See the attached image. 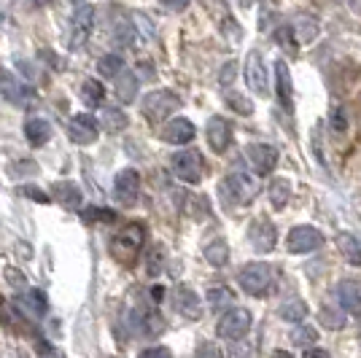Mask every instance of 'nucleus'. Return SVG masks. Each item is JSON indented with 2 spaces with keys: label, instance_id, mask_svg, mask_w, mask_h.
Returning a JSON list of instances; mask_svg holds the SVG:
<instances>
[{
  "label": "nucleus",
  "instance_id": "nucleus-7",
  "mask_svg": "<svg viewBox=\"0 0 361 358\" xmlns=\"http://www.w3.org/2000/svg\"><path fill=\"white\" fill-rule=\"evenodd\" d=\"M286 245L291 254H313L324 245V235L318 232L316 226H294L288 232Z\"/></svg>",
  "mask_w": 361,
  "mask_h": 358
},
{
  "label": "nucleus",
  "instance_id": "nucleus-8",
  "mask_svg": "<svg viewBox=\"0 0 361 358\" xmlns=\"http://www.w3.org/2000/svg\"><path fill=\"white\" fill-rule=\"evenodd\" d=\"M92 19H94V8L90 3H81L75 8L73 19H71V51H78L81 46L87 44L92 32Z\"/></svg>",
  "mask_w": 361,
  "mask_h": 358
},
{
  "label": "nucleus",
  "instance_id": "nucleus-11",
  "mask_svg": "<svg viewBox=\"0 0 361 358\" xmlns=\"http://www.w3.org/2000/svg\"><path fill=\"white\" fill-rule=\"evenodd\" d=\"M68 135H71V140L78 143V146H90V143L97 140V135H100V124L90 113H78L68 124Z\"/></svg>",
  "mask_w": 361,
  "mask_h": 358
},
{
  "label": "nucleus",
  "instance_id": "nucleus-46",
  "mask_svg": "<svg viewBox=\"0 0 361 358\" xmlns=\"http://www.w3.org/2000/svg\"><path fill=\"white\" fill-rule=\"evenodd\" d=\"M321 318H324V323H326V326H331V328L343 326V315H331L329 310H324V313H321Z\"/></svg>",
  "mask_w": 361,
  "mask_h": 358
},
{
  "label": "nucleus",
  "instance_id": "nucleus-49",
  "mask_svg": "<svg viewBox=\"0 0 361 358\" xmlns=\"http://www.w3.org/2000/svg\"><path fill=\"white\" fill-rule=\"evenodd\" d=\"M302 358H331V356L326 353V350H321V347H310Z\"/></svg>",
  "mask_w": 361,
  "mask_h": 358
},
{
  "label": "nucleus",
  "instance_id": "nucleus-38",
  "mask_svg": "<svg viewBox=\"0 0 361 358\" xmlns=\"http://www.w3.org/2000/svg\"><path fill=\"white\" fill-rule=\"evenodd\" d=\"M329 127L334 130L337 135H343L348 130V113H345V108H331V113H329Z\"/></svg>",
  "mask_w": 361,
  "mask_h": 358
},
{
  "label": "nucleus",
  "instance_id": "nucleus-2",
  "mask_svg": "<svg viewBox=\"0 0 361 358\" xmlns=\"http://www.w3.org/2000/svg\"><path fill=\"white\" fill-rule=\"evenodd\" d=\"M272 285H275V275H272L270 264H262V261H251L245 264V269L240 272V288L251 297H264L270 294Z\"/></svg>",
  "mask_w": 361,
  "mask_h": 358
},
{
  "label": "nucleus",
  "instance_id": "nucleus-26",
  "mask_svg": "<svg viewBox=\"0 0 361 358\" xmlns=\"http://www.w3.org/2000/svg\"><path fill=\"white\" fill-rule=\"evenodd\" d=\"M16 307H27V313L32 315H46V297L41 288H30L22 299H16Z\"/></svg>",
  "mask_w": 361,
  "mask_h": 358
},
{
  "label": "nucleus",
  "instance_id": "nucleus-15",
  "mask_svg": "<svg viewBox=\"0 0 361 358\" xmlns=\"http://www.w3.org/2000/svg\"><path fill=\"white\" fill-rule=\"evenodd\" d=\"M173 307L183 318H189V321H200L202 318V302H200V297H197L189 285H178L173 291Z\"/></svg>",
  "mask_w": 361,
  "mask_h": 358
},
{
  "label": "nucleus",
  "instance_id": "nucleus-45",
  "mask_svg": "<svg viewBox=\"0 0 361 358\" xmlns=\"http://www.w3.org/2000/svg\"><path fill=\"white\" fill-rule=\"evenodd\" d=\"M159 3L165 6L167 11H176V14H178V11H186V8H189L192 0H159Z\"/></svg>",
  "mask_w": 361,
  "mask_h": 358
},
{
  "label": "nucleus",
  "instance_id": "nucleus-39",
  "mask_svg": "<svg viewBox=\"0 0 361 358\" xmlns=\"http://www.w3.org/2000/svg\"><path fill=\"white\" fill-rule=\"evenodd\" d=\"M195 358H224V356H221V347L216 342H202L195 350Z\"/></svg>",
  "mask_w": 361,
  "mask_h": 358
},
{
  "label": "nucleus",
  "instance_id": "nucleus-36",
  "mask_svg": "<svg viewBox=\"0 0 361 358\" xmlns=\"http://www.w3.org/2000/svg\"><path fill=\"white\" fill-rule=\"evenodd\" d=\"M226 105H229L232 111H238L240 116H251V113H254V105H251V100H245L243 94H226Z\"/></svg>",
  "mask_w": 361,
  "mask_h": 358
},
{
  "label": "nucleus",
  "instance_id": "nucleus-5",
  "mask_svg": "<svg viewBox=\"0 0 361 358\" xmlns=\"http://www.w3.org/2000/svg\"><path fill=\"white\" fill-rule=\"evenodd\" d=\"M170 167L176 173V178L183 180V183H200L202 180V173H205V159L197 149H186L173 154L170 159Z\"/></svg>",
  "mask_w": 361,
  "mask_h": 358
},
{
  "label": "nucleus",
  "instance_id": "nucleus-24",
  "mask_svg": "<svg viewBox=\"0 0 361 358\" xmlns=\"http://www.w3.org/2000/svg\"><path fill=\"white\" fill-rule=\"evenodd\" d=\"M337 248L340 254L345 256L353 267H361V240L353 237V235H340L337 237Z\"/></svg>",
  "mask_w": 361,
  "mask_h": 358
},
{
  "label": "nucleus",
  "instance_id": "nucleus-20",
  "mask_svg": "<svg viewBox=\"0 0 361 358\" xmlns=\"http://www.w3.org/2000/svg\"><path fill=\"white\" fill-rule=\"evenodd\" d=\"M337 299H340V304H343L345 313L361 315V291L356 283H350V280L340 283V288H337Z\"/></svg>",
  "mask_w": 361,
  "mask_h": 358
},
{
  "label": "nucleus",
  "instance_id": "nucleus-10",
  "mask_svg": "<svg viewBox=\"0 0 361 358\" xmlns=\"http://www.w3.org/2000/svg\"><path fill=\"white\" fill-rule=\"evenodd\" d=\"M0 97L25 108V105L35 103V90L22 84V81H16L11 73H0Z\"/></svg>",
  "mask_w": 361,
  "mask_h": 358
},
{
  "label": "nucleus",
  "instance_id": "nucleus-19",
  "mask_svg": "<svg viewBox=\"0 0 361 358\" xmlns=\"http://www.w3.org/2000/svg\"><path fill=\"white\" fill-rule=\"evenodd\" d=\"M294 41L297 44H313L318 38V30H321V25H318V19L313 14H302L297 16V22H294Z\"/></svg>",
  "mask_w": 361,
  "mask_h": 358
},
{
  "label": "nucleus",
  "instance_id": "nucleus-22",
  "mask_svg": "<svg viewBox=\"0 0 361 358\" xmlns=\"http://www.w3.org/2000/svg\"><path fill=\"white\" fill-rule=\"evenodd\" d=\"M133 326H135L137 334H162L165 328V321L154 310H146V313H133Z\"/></svg>",
  "mask_w": 361,
  "mask_h": 358
},
{
  "label": "nucleus",
  "instance_id": "nucleus-43",
  "mask_svg": "<svg viewBox=\"0 0 361 358\" xmlns=\"http://www.w3.org/2000/svg\"><path fill=\"white\" fill-rule=\"evenodd\" d=\"M6 280L11 285H16V288H22V285H27V278L22 275V272H16L14 267H6Z\"/></svg>",
  "mask_w": 361,
  "mask_h": 358
},
{
  "label": "nucleus",
  "instance_id": "nucleus-47",
  "mask_svg": "<svg viewBox=\"0 0 361 358\" xmlns=\"http://www.w3.org/2000/svg\"><path fill=\"white\" fill-rule=\"evenodd\" d=\"M137 358H170V353H167L165 347H149V350H143Z\"/></svg>",
  "mask_w": 361,
  "mask_h": 358
},
{
  "label": "nucleus",
  "instance_id": "nucleus-33",
  "mask_svg": "<svg viewBox=\"0 0 361 358\" xmlns=\"http://www.w3.org/2000/svg\"><path fill=\"white\" fill-rule=\"evenodd\" d=\"M305 315H307V304H305L302 299H288V302L281 304V318H283V321L300 323Z\"/></svg>",
  "mask_w": 361,
  "mask_h": 358
},
{
  "label": "nucleus",
  "instance_id": "nucleus-41",
  "mask_svg": "<svg viewBox=\"0 0 361 358\" xmlns=\"http://www.w3.org/2000/svg\"><path fill=\"white\" fill-rule=\"evenodd\" d=\"M235 73H238V62H226L224 70L219 73V84H221V87H229L232 78H235Z\"/></svg>",
  "mask_w": 361,
  "mask_h": 358
},
{
  "label": "nucleus",
  "instance_id": "nucleus-29",
  "mask_svg": "<svg viewBox=\"0 0 361 358\" xmlns=\"http://www.w3.org/2000/svg\"><path fill=\"white\" fill-rule=\"evenodd\" d=\"M291 199V183L286 178H275L270 183V202L272 208H286V202Z\"/></svg>",
  "mask_w": 361,
  "mask_h": 358
},
{
  "label": "nucleus",
  "instance_id": "nucleus-6",
  "mask_svg": "<svg viewBox=\"0 0 361 358\" xmlns=\"http://www.w3.org/2000/svg\"><path fill=\"white\" fill-rule=\"evenodd\" d=\"M248 328H251V313L245 307H229L224 318L219 321L216 331H219V337L238 342L248 334Z\"/></svg>",
  "mask_w": 361,
  "mask_h": 358
},
{
  "label": "nucleus",
  "instance_id": "nucleus-12",
  "mask_svg": "<svg viewBox=\"0 0 361 358\" xmlns=\"http://www.w3.org/2000/svg\"><path fill=\"white\" fill-rule=\"evenodd\" d=\"M245 156H248V164L254 167L256 175H270L278 164V151L267 146V143H254L245 149Z\"/></svg>",
  "mask_w": 361,
  "mask_h": 358
},
{
  "label": "nucleus",
  "instance_id": "nucleus-48",
  "mask_svg": "<svg viewBox=\"0 0 361 358\" xmlns=\"http://www.w3.org/2000/svg\"><path fill=\"white\" fill-rule=\"evenodd\" d=\"M248 356H251V347H248V345H240V347L235 345V347H232V356L229 358H248Z\"/></svg>",
  "mask_w": 361,
  "mask_h": 358
},
{
  "label": "nucleus",
  "instance_id": "nucleus-4",
  "mask_svg": "<svg viewBox=\"0 0 361 358\" xmlns=\"http://www.w3.org/2000/svg\"><path fill=\"white\" fill-rule=\"evenodd\" d=\"M221 192H224L232 202L251 205L256 199V195H259V180H256L254 175H248V173H243L240 167H238V170H232V173L226 175Z\"/></svg>",
  "mask_w": 361,
  "mask_h": 358
},
{
  "label": "nucleus",
  "instance_id": "nucleus-17",
  "mask_svg": "<svg viewBox=\"0 0 361 358\" xmlns=\"http://www.w3.org/2000/svg\"><path fill=\"white\" fill-rule=\"evenodd\" d=\"M208 143H211V149L216 154H224L229 149V140H232V127H229V121L221 119V116H213L208 121Z\"/></svg>",
  "mask_w": 361,
  "mask_h": 358
},
{
  "label": "nucleus",
  "instance_id": "nucleus-44",
  "mask_svg": "<svg viewBox=\"0 0 361 358\" xmlns=\"http://www.w3.org/2000/svg\"><path fill=\"white\" fill-rule=\"evenodd\" d=\"M275 38H278L283 46H288V49H294V44H297V41H294V30H291V27H281V30L275 32Z\"/></svg>",
  "mask_w": 361,
  "mask_h": 358
},
{
  "label": "nucleus",
  "instance_id": "nucleus-27",
  "mask_svg": "<svg viewBox=\"0 0 361 358\" xmlns=\"http://www.w3.org/2000/svg\"><path fill=\"white\" fill-rule=\"evenodd\" d=\"M137 84H140V78L135 73H121L116 81V97L121 103H133L137 97Z\"/></svg>",
  "mask_w": 361,
  "mask_h": 358
},
{
  "label": "nucleus",
  "instance_id": "nucleus-50",
  "mask_svg": "<svg viewBox=\"0 0 361 358\" xmlns=\"http://www.w3.org/2000/svg\"><path fill=\"white\" fill-rule=\"evenodd\" d=\"M272 358H291V353H286V350H275Z\"/></svg>",
  "mask_w": 361,
  "mask_h": 358
},
{
  "label": "nucleus",
  "instance_id": "nucleus-14",
  "mask_svg": "<svg viewBox=\"0 0 361 358\" xmlns=\"http://www.w3.org/2000/svg\"><path fill=\"white\" fill-rule=\"evenodd\" d=\"M275 226L267 221V218H256L254 224L248 226V242H251V248L259 251V254H270L272 248H275Z\"/></svg>",
  "mask_w": 361,
  "mask_h": 358
},
{
  "label": "nucleus",
  "instance_id": "nucleus-16",
  "mask_svg": "<svg viewBox=\"0 0 361 358\" xmlns=\"http://www.w3.org/2000/svg\"><path fill=\"white\" fill-rule=\"evenodd\" d=\"M195 124L189 119H173L165 124V130H162V140L165 143H173V146H186V143H192L195 140Z\"/></svg>",
  "mask_w": 361,
  "mask_h": 358
},
{
  "label": "nucleus",
  "instance_id": "nucleus-42",
  "mask_svg": "<svg viewBox=\"0 0 361 358\" xmlns=\"http://www.w3.org/2000/svg\"><path fill=\"white\" fill-rule=\"evenodd\" d=\"M19 195L30 197V199L41 202V205H46V202H49V195H44V192H41V189H35V186H22V189H19Z\"/></svg>",
  "mask_w": 361,
  "mask_h": 358
},
{
  "label": "nucleus",
  "instance_id": "nucleus-25",
  "mask_svg": "<svg viewBox=\"0 0 361 358\" xmlns=\"http://www.w3.org/2000/svg\"><path fill=\"white\" fill-rule=\"evenodd\" d=\"M208 302H211L213 313H221V310L235 307V294L226 285H213L211 291H208Z\"/></svg>",
  "mask_w": 361,
  "mask_h": 358
},
{
  "label": "nucleus",
  "instance_id": "nucleus-35",
  "mask_svg": "<svg viewBox=\"0 0 361 358\" xmlns=\"http://www.w3.org/2000/svg\"><path fill=\"white\" fill-rule=\"evenodd\" d=\"M81 218H84L87 224H94V221H114L116 213L108 208H87L84 213H81Z\"/></svg>",
  "mask_w": 361,
  "mask_h": 358
},
{
  "label": "nucleus",
  "instance_id": "nucleus-28",
  "mask_svg": "<svg viewBox=\"0 0 361 358\" xmlns=\"http://www.w3.org/2000/svg\"><path fill=\"white\" fill-rule=\"evenodd\" d=\"M165 264H167L165 245L154 242V245L149 248V256H146V272H149L151 278H157V275H162V272H165Z\"/></svg>",
  "mask_w": 361,
  "mask_h": 358
},
{
  "label": "nucleus",
  "instance_id": "nucleus-32",
  "mask_svg": "<svg viewBox=\"0 0 361 358\" xmlns=\"http://www.w3.org/2000/svg\"><path fill=\"white\" fill-rule=\"evenodd\" d=\"M103 127H106L108 132H121L124 127H127V113L121 111V108H103Z\"/></svg>",
  "mask_w": 361,
  "mask_h": 358
},
{
  "label": "nucleus",
  "instance_id": "nucleus-30",
  "mask_svg": "<svg viewBox=\"0 0 361 358\" xmlns=\"http://www.w3.org/2000/svg\"><path fill=\"white\" fill-rule=\"evenodd\" d=\"M205 259L213 267H224L226 261H229V245H226L224 240H213V242L205 245Z\"/></svg>",
  "mask_w": 361,
  "mask_h": 358
},
{
  "label": "nucleus",
  "instance_id": "nucleus-34",
  "mask_svg": "<svg viewBox=\"0 0 361 358\" xmlns=\"http://www.w3.org/2000/svg\"><path fill=\"white\" fill-rule=\"evenodd\" d=\"M97 70H100L103 78H116L124 70V60H121L119 54H106L103 60L97 62Z\"/></svg>",
  "mask_w": 361,
  "mask_h": 358
},
{
  "label": "nucleus",
  "instance_id": "nucleus-9",
  "mask_svg": "<svg viewBox=\"0 0 361 358\" xmlns=\"http://www.w3.org/2000/svg\"><path fill=\"white\" fill-rule=\"evenodd\" d=\"M114 197L119 199L121 205H135L137 197H140V173L127 167L121 170L116 180H114Z\"/></svg>",
  "mask_w": 361,
  "mask_h": 358
},
{
  "label": "nucleus",
  "instance_id": "nucleus-23",
  "mask_svg": "<svg viewBox=\"0 0 361 358\" xmlns=\"http://www.w3.org/2000/svg\"><path fill=\"white\" fill-rule=\"evenodd\" d=\"M25 137L30 140V146H44L51 137V124L46 119H30L25 124Z\"/></svg>",
  "mask_w": 361,
  "mask_h": 358
},
{
  "label": "nucleus",
  "instance_id": "nucleus-18",
  "mask_svg": "<svg viewBox=\"0 0 361 358\" xmlns=\"http://www.w3.org/2000/svg\"><path fill=\"white\" fill-rule=\"evenodd\" d=\"M275 87H278V100L281 105L291 111L294 108V87H291V73H288V65L283 60L275 62Z\"/></svg>",
  "mask_w": 361,
  "mask_h": 358
},
{
  "label": "nucleus",
  "instance_id": "nucleus-31",
  "mask_svg": "<svg viewBox=\"0 0 361 358\" xmlns=\"http://www.w3.org/2000/svg\"><path fill=\"white\" fill-rule=\"evenodd\" d=\"M81 97H84V103L94 108V105L103 103V97H106V87H103L100 81H94V78H87V81L81 84Z\"/></svg>",
  "mask_w": 361,
  "mask_h": 358
},
{
  "label": "nucleus",
  "instance_id": "nucleus-51",
  "mask_svg": "<svg viewBox=\"0 0 361 358\" xmlns=\"http://www.w3.org/2000/svg\"><path fill=\"white\" fill-rule=\"evenodd\" d=\"M32 6H46V3H51V0H30Z\"/></svg>",
  "mask_w": 361,
  "mask_h": 358
},
{
  "label": "nucleus",
  "instance_id": "nucleus-37",
  "mask_svg": "<svg viewBox=\"0 0 361 358\" xmlns=\"http://www.w3.org/2000/svg\"><path fill=\"white\" fill-rule=\"evenodd\" d=\"M318 340V331L313 326H300L291 331V342L294 345H313Z\"/></svg>",
  "mask_w": 361,
  "mask_h": 358
},
{
  "label": "nucleus",
  "instance_id": "nucleus-21",
  "mask_svg": "<svg viewBox=\"0 0 361 358\" xmlns=\"http://www.w3.org/2000/svg\"><path fill=\"white\" fill-rule=\"evenodd\" d=\"M51 195L57 197V202H60V205H65V208H78V205H81V199H84V197H81V189H78V186H75V183H71V180H65V183H54V186H51Z\"/></svg>",
  "mask_w": 361,
  "mask_h": 358
},
{
  "label": "nucleus",
  "instance_id": "nucleus-40",
  "mask_svg": "<svg viewBox=\"0 0 361 358\" xmlns=\"http://www.w3.org/2000/svg\"><path fill=\"white\" fill-rule=\"evenodd\" d=\"M35 347H38V356H41V358H65V353H62V350H57L54 345H49L46 340H38V342H35Z\"/></svg>",
  "mask_w": 361,
  "mask_h": 358
},
{
  "label": "nucleus",
  "instance_id": "nucleus-1",
  "mask_svg": "<svg viewBox=\"0 0 361 358\" xmlns=\"http://www.w3.org/2000/svg\"><path fill=\"white\" fill-rule=\"evenodd\" d=\"M143 240H146V229L140 224L124 226L121 232H116V237L111 240V256H114L119 264L130 267L137 259V254H140Z\"/></svg>",
  "mask_w": 361,
  "mask_h": 358
},
{
  "label": "nucleus",
  "instance_id": "nucleus-13",
  "mask_svg": "<svg viewBox=\"0 0 361 358\" xmlns=\"http://www.w3.org/2000/svg\"><path fill=\"white\" fill-rule=\"evenodd\" d=\"M245 81H248V87L251 92H256L259 97H264L267 94V68H264V60H262V54L259 51H248V60H245Z\"/></svg>",
  "mask_w": 361,
  "mask_h": 358
},
{
  "label": "nucleus",
  "instance_id": "nucleus-3",
  "mask_svg": "<svg viewBox=\"0 0 361 358\" xmlns=\"http://www.w3.org/2000/svg\"><path fill=\"white\" fill-rule=\"evenodd\" d=\"M180 108V97L170 90H157L143 97V116L151 121V124H159L165 121L167 116H173V111Z\"/></svg>",
  "mask_w": 361,
  "mask_h": 358
}]
</instances>
